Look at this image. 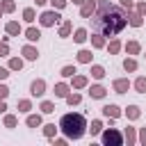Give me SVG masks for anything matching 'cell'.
<instances>
[{"label": "cell", "mask_w": 146, "mask_h": 146, "mask_svg": "<svg viewBox=\"0 0 146 146\" xmlns=\"http://www.w3.org/2000/svg\"><path fill=\"white\" fill-rule=\"evenodd\" d=\"M91 23H94V30L100 32L105 39L119 36L128 27V18H125L123 7H116L110 0H96V11L91 16Z\"/></svg>", "instance_id": "obj_1"}, {"label": "cell", "mask_w": 146, "mask_h": 146, "mask_svg": "<svg viewBox=\"0 0 146 146\" xmlns=\"http://www.w3.org/2000/svg\"><path fill=\"white\" fill-rule=\"evenodd\" d=\"M59 132L66 137V139H82L84 132H87V119L84 114L80 112H66L62 119H59Z\"/></svg>", "instance_id": "obj_2"}, {"label": "cell", "mask_w": 146, "mask_h": 146, "mask_svg": "<svg viewBox=\"0 0 146 146\" xmlns=\"http://www.w3.org/2000/svg\"><path fill=\"white\" fill-rule=\"evenodd\" d=\"M36 21H39L41 27H55V25L62 23V14H59V9H46L36 16Z\"/></svg>", "instance_id": "obj_3"}, {"label": "cell", "mask_w": 146, "mask_h": 146, "mask_svg": "<svg viewBox=\"0 0 146 146\" xmlns=\"http://www.w3.org/2000/svg\"><path fill=\"white\" fill-rule=\"evenodd\" d=\"M100 141H103L105 146H121V144H123V132H121L119 128H103Z\"/></svg>", "instance_id": "obj_4"}, {"label": "cell", "mask_w": 146, "mask_h": 146, "mask_svg": "<svg viewBox=\"0 0 146 146\" xmlns=\"http://www.w3.org/2000/svg\"><path fill=\"white\" fill-rule=\"evenodd\" d=\"M100 114H103L105 119L116 121L119 116H123V110H121L119 105H114V103H107V105H103V107H100Z\"/></svg>", "instance_id": "obj_5"}, {"label": "cell", "mask_w": 146, "mask_h": 146, "mask_svg": "<svg viewBox=\"0 0 146 146\" xmlns=\"http://www.w3.org/2000/svg\"><path fill=\"white\" fill-rule=\"evenodd\" d=\"M128 89H132V82L128 78H114L112 80V91L114 94H128Z\"/></svg>", "instance_id": "obj_6"}, {"label": "cell", "mask_w": 146, "mask_h": 146, "mask_svg": "<svg viewBox=\"0 0 146 146\" xmlns=\"http://www.w3.org/2000/svg\"><path fill=\"white\" fill-rule=\"evenodd\" d=\"M43 94H46V80H43V78L32 80V82H30V96H34V98H43Z\"/></svg>", "instance_id": "obj_7"}, {"label": "cell", "mask_w": 146, "mask_h": 146, "mask_svg": "<svg viewBox=\"0 0 146 146\" xmlns=\"http://www.w3.org/2000/svg\"><path fill=\"white\" fill-rule=\"evenodd\" d=\"M87 94H89V98H94V100H103V98L107 96V89H105L100 82H96V84H87Z\"/></svg>", "instance_id": "obj_8"}, {"label": "cell", "mask_w": 146, "mask_h": 146, "mask_svg": "<svg viewBox=\"0 0 146 146\" xmlns=\"http://www.w3.org/2000/svg\"><path fill=\"white\" fill-rule=\"evenodd\" d=\"M21 55H23L25 62H36V59H39V50H36V46H32L30 41L21 48Z\"/></svg>", "instance_id": "obj_9"}, {"label": "cell", "mask_w": 146, "mask_h": 146, "mask_svg": "<svg viewBox=\"0 0 146 146\" xmlns=\"http://www.w3.org/2000/svg\"><path fill=\"white\" fill-rule=\"evenodd\" d=\"M71 34H73V21H71V18H62V23H59V27H57V36L68 39Z\"/></svg>", "instance_id": "obj_10"}, {"label": "cell", "mask_w": 146, "mask_h": 146, "mask_svg": "<svg viewBox=\"0 0 146 146\" xmlns=\"http://www.w3.org/2000/svg\"><path fill=\"white\" fill-rule=\"evenodd\" d=\"M23 36H25L30 43H36V41L41 39V27H36V25L32 23V25H27V27L23 30Z\"/></svg>", "instance_id": "obj_11"}, {"label": "cell", "mask_w": 146, "mask_h": 146, "mask_svg": "<svg viewBox=\"0 0 146 146\" xmlns=\"http://www.w3.org/2000/svg\"><path fill=\"white\" fill-rule=\"evenodd\" d=\"M75 62L78 64H91L94 62V48H80L75 52Z\"/></svg>", "instance_id": "obj_12"}, {"label": "cell", "mask_w": 146, "mask_h": 146, "mask_svg": "<svg viewBox=\"0 0 146 146\" xmlns=\"http://www.w3.org/2000/svg\"><path fill=\"white\" fill-rule=\"evenodd\" d=\"M87 84H89V78H87V75H82V73H75V75L71 78V89H75V91L87 89Z\"/></svg>", "instance_id": "obj_13"}, {"label": "cell", "mask_w": 146, "mask_h": 146, "mask_svg": "<svg viewBox=\"0 0 146 146\" xmlns=\"http://www.w3.org/2000/svg\"><path fill=\"white\" fill-rule=\"evenodd\" d=\"M5 32H7L9 36H21V34H23V25H21L18 21H7V23H5Z\"/></svg>", "instance_id": "obj_14"}, {"label": "cell", "mask_w": 146, "mask_h": 146, "mask_svg": "<svg viewBox=\"0 0 146 146\" xmlns=\"http://www.w3.org/2000/svg\"><path fill=\"white\" fill-rule=\"evenodd\" d=\"M94 11H96V0H84V2L80 5V16H82V18H91Z\"/></svg>", "instance_id": "obj_15"}, {"label": "cell", "mask_w": 146, "mask_h": 146, "mask_svg": "<svg viewBox=\"0 0 146 146\" xmlns=\"http://www.w3.org/2000/svg\"><path fill=\"white\" fill-rule=\"evenodd\" d=\"M125 18H128V25H130V27H141V25H144V16L137 14V11H132V9H128Z\"/></svg>", "instance_id": "obj_16"}, {"label": "cell", "mask_w": 146, "mask_h": 146, "mask_svg": "<svg viewBox=\"0 0 146 146\" xmlns=\"http://www.w3.org/2000/svg\"><path fill=\"white\" fill-rule=\"evenodd\" d=\"M89 41H91V48L94 50H100V48H105V43H107V39L100 34V32H91V36H89Z\"/></svg>", "instance_id": "obj_17"}, {"label": "cell", "mask_w": 146, "mask_h": 146, "mask_svg": "<svg viewBox=\"0 0 146 146\" xmlns=\"http://www.w3.org/2000/svg\"><path fill=\"white\" fill-rule=\"evenodd\" d=\"M123 114H125L128 121H137L141 116V107L139 105H128V107H123Z\"/></svg>", "instance_id": "obj_18"}, {"label": "cell", "mask_w": 146, "mask_h": 146, "mask_svg": "<svg viewBox=\"0 0 146 146\" xmlns=\"http://www.w3.org/2000/svg\"><path fill=\"white\" fill-rule=\"evenodd\" d=\"M123 50H125L130 57H135V55H141V43H139V41H135V39H130V41L123 46Z\"/></svg>", "instance_id": "obj_19"}, {"label": "cell", "mask_w": 146, "mask_h": 146, "mask_svg": "<svg viewBox=\"0 0 146 146\" xmlns=\"http://www.w3.org/2000/svg\"><path fill=\"white\" fill-rule=\"evenodd\" d=\"M68 91H71V84H68V82H64V80H62V82H57V84H55V89H52L55 98H66V94H68Z\"/></svg>", "instance_id": "obj_20"}, {"label": "cell", "mask_w": 146, "mask_h": 146, "mask_svg": "<svg viewBox=\"0 0 146 146\" xmlns=\"http://www.w3.org/2000/svg\"><path fill=\"white\" fill-rule=\"evenodd\" d=\"M41 123H43V116H41L39 112H36V114L30 112V114L25 116V125H27V128H41Z\"/></svg>", "instance_id": "obj_21"}, {"label": "cell", "mask_w": 146, "mask_h": 146, "mask_svg": "<svg viewBox=\"0 0 146 146\" xmlns=\"http://www.w3.org/2000/svg\"><path fill=\"white\" fill-rule=\"evenodd\" d=\"M123 141H125L128 146L137 144V128H135V125H128V128L123 130Z\"/></svg>", "instance_id": "obj_22"}, {"label": "cell", "mask_w": 146, "mask_h": 146, "mask_svg": "<svg viewBox=\"0 0 146 146\" xmlns=\"http://www.w3.org/2000/svg\"><path fill=\"white\" fill-rule=\"evenodd\" d=\"M64 100H66V105H68V107H75V105H80V103H82V94H78L75 89H71V91L66 94V98H64Z\"/></svg>", "instance_id": "obj_23"}, {"label": "cell", "mask_w": 146, "mask_h": 146, "mask_svg": "<svg viewBox=\"0 0 146 146\" xmlns=\"http://www.w3.org/2000/svg\"><path fill=\"white\" fill-rule=\"evenodd\" d=\"M87 39H89L87 27H75V30H73V41H75V43H80V46H82Z\"/></svg>", "instance_id": "obj_24"}, {"label": "cell", "mask_w": 146, "mask_h": 146, "mask_svg": "<svg viewBox=\"0 0 146 146\" xmlns=\"http://www.w3.org/2000/svg\"><path fill=\"white\" fill-rule=\"evenodd\" d=\"M105 48H107V52H110V55H119V52H121V48H123V43H121L116 36H112V39H110V43H105Z\"/></svg>", "instance_id": "obj_25"}, {"label": "cell", "mask_w": 146, "mask_h": 146, "mask_svg": "<svg viewBox=\"0 0 146 146\" xmlns=\"http://www.w3.org/2000/svg\"><path fill=\"white\" fill-rule=\"evenodd\" d=\"M103 128H105V125H103V121H100V119H91V123L87 125V130L91 132V137H98V135L103 132Z\"/></svg>", "instance_id": "obj_26"}, {"label": "cell", "mask_w": 146, "mask_h": 146, "mask_svg": "<svg viewBox=\"0 0 146 146\" xmlns=\"http://www.w3.org/2000/svg\"><path fill=\"white\" fill-rule=\"evenodd\" d=\"M89 66H91V71H89V73H91V78H94V80H103V78L107 75L105 66H100V64H89Z\"/></svg>", "instance_id": "obj_27"}, {"label": "cell", "mask_w": 146, "mask_h": 146, "mask_svg": "<svg viewBox=\"0 0 146 146\" xmlns=\"http://www.w3.org/2000/svg\"><path fill=\"white\" fill-rule=\"evenodd\" d=\"M16 110H18V114H30L32 112V100L30 98H21L16 103Z\"/></svg>", "instance_id": "obj_28"}, {"label": "cell", "mask_w": 146, "mask_h": 146, "mask_svg": "<svg viewBox=\"0 0 146 146\" xmlns=\"http://www.w3.org/2000/svg\"><path fill=\"white\" fill-rule=\"evenodd\" d=\"M41 132H43V137H55L57 132H59V125H55V123H41Z\"/></svg>", "instance_id": "obj_29"}, {"label": "cell", "mask_w": 146, "mask_h": 146, "mask_svg": "<svg viewBox=\"0 0 146 146\" xmlns=\"http://www.w3.org/2000/svg\"><path fill=\"white\" fill-rule=\"evenodd\" d=\"M21 16H23V21H25L27 25H32V23L36 21V9H34V7H25Z\"/></svg>", "instance_id": "obj_30"}, {"label": "cell", "mask_w": 146, "mask_h": 146, "mask_svg": "<svg viewBox=\"0 0 146 146\" xmlns=\"http://www.w3.org/2000/svg\"><path fill=\"white\" fill-rule=\"evenodd\" d=\"M137 68H139V64H137V59L128 55V57L123 59V71H125V73H135Z\"/></svg>", "instance_id": "obj_31"}, {"label": "cell", "mask_w": 146, "mask_h": 146, "mask_svg": "<svg viewBox=\"0 0 146 146\" xmlns=\"http://www.w3.org/2000/svg\"><path fill=\"white\" fill-rule=\"evenodd\" d=\"M75 73H78V68H75L73 64H64V66L59 68V75H62L64 80H71V78H73Z\"/></svg>", "instance_id": "obj_32"}, {"label": "cell", "mask_w": 146, "mask_h": 146, "mask_svg": "<svg viewBox=\"0 0 146 146\" xmlns=\"http://www.w3.org/2000/svg\"><path fill=\"white\" fill-rule=\"evenodd\" d=\"M132 89L137 94H146V75H137L135 82H132Z\"/></svg>", "instance_id": "obj_33"}, {"label": "cell", "mask_w": 146, "mask_h": 146, "mask_svg": "<svg viewBox=\"0 0 146 146\" xmlns=\"http://www.w3.org/2000/svg\"><path fill=\"white\" fill-rule=\"evenodd\" d=\"M23 64H25V59H23V57H9L7 68H9V71H21V68H23Z\"/></svg>", "instance_id": "obj_34"}, {"label": "cell", "mask_w": 146, "mask_h": 146, "mask_svg": "<svg viewBox=\"0 0 146 146\" xmlns=\"http://www.w3.org/2000/svg\"><path fill=\"white\" fill-rule=\"evenodd\" d=\"M2 125H5V128H16V125H18V116H16V114H7V112H5Z\"/></svg>", "instance_id": "obj_35"}, {"label": "cell", "mask_w": 146, "mask_h": 146, "mask_svg": "<svg viewBox=\"0 0 146 146\" xmlns=\"http://www.w3.org/2000/svg\"><path fill=\"white\" fill-rule=\"evenodd\" d=\"M39 110H41V114H52L55 112V103L52 100H41L39 103Z\"/></svg>", "instance_id": "obj_36"}, {"label": "cell", "mask_w": 146, "mask_h": 146, "mask_svg": "<svg viewBox=\"0 0 146 146\" xmlns=\"http://www.w3.org/2000/svg\"><path fill=\"white\" fill-rule=\"evenodd\" d=\"M0 9H2L5 14H14V11H16V2H14V0H0Z\"/></svg>", "instance_id": "obj_37"}, {"label": "cell", "mask_w": 146, "mask_h": 146, "mask_svg": "<svg viewBox=\"0 0 146 146\" xmlns=\"http://www.w3.org/2000/svg\"><path fill=\"white\" fill-rule=\"evenodd\" d=\"M50 144H52V146H66V144H68V139H66V137H57V135H55V137H50Z\"/></svg>", "instance_id": "obj_38"}, {"label": "cell", "mask_w": 146, "mask_h": 146, "mask_svg": "<svg viewBox=\"0 0 146 146\" xmlns=\"http://www.w3.org/2000/svg\"><path fill=\"white\" fill-rule=\"evenodd\" d=\"M135 11H137V14H141V16L146 18V0H139V2H135Z\"/></svg>", "instance_id": "obj_39"}, {"label": "cell", "mask_w": 146, "mask_h": 146, "mask_svg": "<svg viewBox=\"0 0 146 146\" xmlns=\"http://www.w3.org/2000/svg\"><path fill=\"white\" fill-rule=\"evenodd\" d=\"M48 2H50V7H52V9H59V11L68 5V0H48Z\"/></svg>", "instance_id": "obj_40"}, {"label": "cell", "mask_w": 146, "mask_h": 146, "mask_svg": "<svg viewBox=\"0 0 146 146\" xmlns=\"http://www.w3.org/2000/svg\"><path fill=\"white\" fill-rule=\"evenodd\" d=\"M0 57H9V41L0 39Z\"/></svg>", "instance_id": "obj_41"}, {"label": "cell", "mask_w": 146, "mask_h": 146, "mask_svg": "<svg viewBox=\"0 0 146 146\" xmlns=\"http://www.w3.org/2000/svg\"><path fill=\"white\" fill-rule=\"evenodd\" d=\"M137 141L141 146H146V128H137Z\"/></svg>", "instance_id": "obj_42"}, {"label": "cell", "mask_w": 146, "mask_h": 146, "mask_svg": "<svg viewBox=\"0 0 146 146\" xmlns=\"http://www.w3.org/2000/svg\"><path fill=\"white\" fill-rule=\"evenodd\" d=\"M9 94H11V91H9V87H7L5 82H0V98H2V100H7V98H9Z\"/></svg>", "instance_id": "obj_43"}, {"label": "cell", "mask_w": 146, "mask_h": 146, "mask_svg": "<svg viewBox=\"0 0 146 146\" xmlns=\"http://www.w3.org/2000/svg\"><path fill=\"white\" fill-rule=\"evenodd\" d=\"M119 5L128 11V9H135V0H119Z\"/></svg>", "instance_id": "obj_44"}, {"label": "cell", "mask_w": 146, "mask_h": 146, "mask_svg": "<svg viewBox=\"0 0 146 146\" xmlns=\"http://www.w3.org/2000/svg\"><path fill=\"white\" fill-rule=\"evenodd\" d=\"M9 75H11V71H9L7 66H0V82H5Z\"/></svg>", "instance_id": "obj_45"}, {"label": "cell", "mask_w": 146, "mask_h": 146, "mask_svg": "<svg viewBox=\"0 0 146 146\" xmlns=\"http://www.w3.org/2000/svg\"><path fill=\"white\" fill-rule=\"evenodd\" d=\"M5 112H7V100L0 98V114H5Z\"/></svg>", "instance_id": "obj_46"}, {"label": "cell", "mask_w": 146, "mask_h": 146, "mask_svg": "<svg viewBox=\"0 0 146 146\" xmlns=\"http://www.w3.org/2000/svg\"><path fill=\"white\" fill-rule=\"evenodd\" d=\"M34 5H36V7H46V5H48V0H34Z\"/></svg>", "instance_id": "obj_47"}, {"label": "cell", "mask_w": 146, "mask_h": 146, "mask_svg": "<svg viewBox=\"0 0 146 146\" xmlns=\"http://www.w3.org/2000/svg\"><path fill=\"white\" fill-rule=\"evenodd\" d=\"M71 2H73V5H75V7H80V5H82V2H84V0H71Z\"/></svg>", "instance_id": "obj_48"}, {"label": "cell", "mask_w": 146, "mask_h": 146, "mask_svg": "<svg viewBox=\"0 0 146 146\" xmlns=\"http://www.w3.org/2000/svg\"><path fill=\"white\" fill-rule=\"evenodd\" d=\"M2 14H5V11H2V9H0V18H2Z\"/></svg>", "instance_id": "obj_49"}, {"label": "cell", "mask_w": 146, "mask_h": 146, "mask_svg": "<svg viewBox=\"0 0 146 146\" xmlns=\"http://www.w3.org/2000/svg\"><path fill=\"white\" fill-rule=\"evenodd\" d=\"M144 57H146V52H144Z\"/></svg>", "instance_id": "obj_50"}]
</instances>
